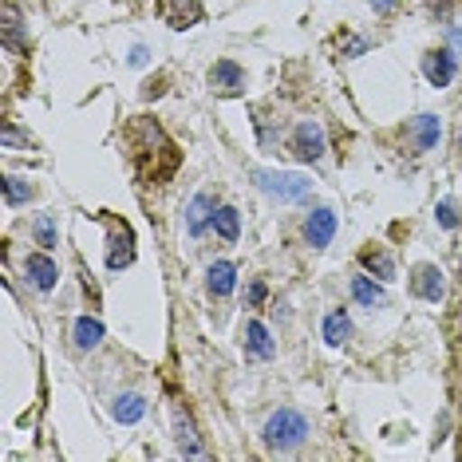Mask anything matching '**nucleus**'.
<instances>
[{"label":"nucleus","instance_id":"1","mask_svg":"<svg viewBox=\"0 0 462 462\" xmlns=\"http://www.w3.org/2000/svg\"><path fill=\"white\" fill-rule=\"evenodd\" d=\"M261 435H265L269 450H292V447L304 443V435H309V419L300 411H292V407H281V411L269 415V423Z\"/></svg>","mask_w":462,"mask_h":462},{"label":"nucleus","instance_id":"2","mask_svg":"<svg viewBox=\"0 0 462 462\" xmlns=\"http://www.w3.org/2000/svg\"><path fill=\"white\" fill-rule=\"evenodd\" d=\"M254 182L277 202H304L312 190L309 174H289V171H254Z\"/></svg>","mask_w":462,"mask_h":462},{"label":"nucleus","instance_id":"3","mask_svg":"<svg viewBox=\"0 0 462 462\" xmlns=\"http://www.w3.org/2000/svg\"><path fill=\"white\" fill-rule=\"evenodd\" d=\"M292 151H297L300 162H320L324 151H328V143H324V127L312 119L297 123V131H292Z\"/></svg>","mask_w":462,"mask_h":462},{"label":"nucleus","instance_id":"4","mask_svg":"<svg viewBox=\"0 0 462 462\" xmlns=\"http://www.w3.org/2000/svg\"><path fill=\"white\" fill-rule=\"evenodd\" d=\"M423 76H427L430 88H450V79H455V51L450 48L427 51L423 56Z\"/></svg>","mask_w":462,"mask_h":462},{"label":"nucleus","instance_id":"5","mask_svg":"<svg viewBox=\"0 0 462 462\" xmlns=\"http://www.w3.org/2000/svg\"><path fill=\"white\" fill-rule=\"evenodd\" d=\"M336 237V214L332 209H312L309 217H304V241H309L312 249H324L328 241Z\"/></svg>","mask_w":462,"mask_h":462},{"label":"nucleus","instance_id":"6","mask_svg":"<svg viewBox=\"0 0 462 462\" xmlns=\"http://www.w3.org/2000/svg\"><path fill=\"white\" fill-rule=\"evenodd\" d=\"M209 88L222 91V96H237V91L245 88V71H241L234 60H217V64L209 68Z\"/></svg>","mask_w":462,"mask_h":462},{"label":"nucleus","instance_id":"7","mask_svg":"<svg viewBox=\"0 0 462 462\" xmlns=\"http://www.w3.org/2000/svg\"><path fill=\"white\" fill-rule=\"evenodd\" d=\"M24 273H28V281H32V285H36L40 292H51V289H56L60 269H56V261H51L48 254H28Z\"/></svg>","mask_w":462,"mask_h":462},{"label":"nucleus","instance_id":"8","mask_svg":"<svg viewBox=\"0 0 462 462\" xmlns=\"http://www.w3.org/2000/svg\"><path fill=\"white\" fill-rule=\"evenodd\" d=\"M411 289H415L423 300L439 304V300H443V292H447V285H443V273H439L435 265H419V269H415V277H411Z\"/></svg>","mask_w":462,"mask_h":462},{"label":"nucleus","instance_id":"9","mask_svg":"<svg viewBox=\"0 0 462 462\" xmlns=\"http://www.w3.org/2000/svg\"><path fill=\"white\" fill-rule=\"evenodd\" d=\"M237 285V269H234V261H214V265L206 269V289H209V297H229Z\"/></svg>","mask_w":462,"mask_h":462},{"label":"nucleus","instance_id":"10","mask_svg":"<svg viewBox=\"0 0 462 462\" xmlns=\"http://www.w3.org/2000/svg\"><path fill=\"white\" fill-rule=\"evenodd\" d=\"M214 214H217V206H214V198L209 194H194L190 198V206H186V226H190V234H206V226H214Z\"/></svg>","mask_w":462,"mask_h":462},{"label":"nucleus","instance_id":"11","mask_svg":"<svg viewBox=\"0 0 462 462\" xmlns=\"http://www.w3.org/2000/svg\"><path fill=\"white\" fill-rule=\"evenodd\" d=\"M198 20H202V5H198V0H171V8H166V24H171L174 32H186Z\"/></svg>","mask_w":462,"mask_h":462},{"label":"nucleus","instance_id":"12","mask_svg":"<svg viewBox=\"0 0 462 462\" xmlns=\"http://www.w3.org/2000/svg\"><path fill=\"white\" fill-rule=\"evenodd\" d=\"M111 415L119 419V423H139V419L146 415V399L139 392H123V395H115V403H111Z\"/></svg>","mask_w":462,"mask_h":462},{"label":"nucleus","instance_id":"13","mask_svg":"<svg viewBox=\"0 0 462 462\" xmlns=\"http://www.w3.org/2000/svg\"><path fill=\"white\" fill-rule=\"evenodd\" d=\"M71 340H76L79 352H91L103 344V324L96 317H76V324H71Z\"/></svg>","mask_w":462,"mask_h":462},{"label":"nucleus","instance_id":"14","mask_svg":"<svg viewBox=\"0 0 462 462\" xmlns=\"http://www.w3.org/2000/svg\"><path fill=\"white\" fill-rule=\"evenodd\" d=\"M245 348H249V356H257V360H273V336L261 320L245 324Z\"/></svg>","mask_w":462,"mask_h":462},{"label":"nucleus","instance_id":"15","mask_svg":"<svg viewBox=\"0 0 462 462\" xmlns=\"http://www.w3.org/2000/svg\"><path fill=\"white\" fill-rule=\"evenodd\" d=\"M174 430H178V450H182V455H190V458H202L206 455L202 443H198V435H194V423L182 411L174 415Z\"/></svg>","mask_w":462,"mask_h":462},{"label":"nucleus","instance_id":"16","mask_svg":"<svg viewBox=\"0 0 462 462\" xmlns=\"http://www.w3.org/2000/svg\"><path fill=\"white\" fill-rule=\"evenodd\" d=\"M348 332H352V320H348V312L344 309H336L324 317V340L332 344V348H340L344 340H348Z\"/></svg>","mask_w":462,"mask_h":462},{"label":"nucleus","instance_id":"17","mask_svg":"<svg viewBox=\"0 0 462 462\" xmlns=\"http://www.w3.org/2000/svg\"><path fill=\"white\" fill-rule=\"evenodd\" d=\"M352 297L360 300L364 309H375V304H383V300H387V297H383V289L375 285L372 277H364V273H360V277H352Z\"/></svg>","mask_w":462,"mask_h":462},{"label":"nucleus","instance_id":"18","mask_svg":"<svg viewBox=\"0 0 462 462\" xmlns=\"http://www.w3.org/2000/svg\"><path fill=\"white\" fill-rule=\"evenodd\" d=\"M411 131H415V143H419V151H430V146L439 143V131H443V127H439V115H419Z\"/></svg>","mask_w":462,"mask_h":462},{"label":"nucleus","instance_id":"19","mask_svg":"<svg viewBox=\"0 0 462 462\" xmlns=\"http://www.w3.org/2000/svg\"><path fill=\"white\" fill-rule=\"evenodd\" d=\"M214 229H217V237H226V241H237L241 237V214L234 206H222L214 214Z\"/></svg>","mask_w":462,"mask_h":462},{"label":"nucleus","instance_id":"20","mask_svg":"<svg viewBox=\"0 0 462 462\" xmlns=\"http://www.w3.org/2000/svg\"><path fill=\"white\" fill-rule=\"evenodd\" d=\"M131 261H134V249H131V234H127V229H123V237H119V234L111 237V254H107V265H111V269H127Z\"/></svg>","mask_w":462,"mask_h":462},{"label":"nucleus","instance_id":"21","mask_svg":"<svg viewBox=\"0 0 462 462\" xmlns=\"http://www.w3.org/2000/svg\"><path fill=\"white\" fill-rule=\"evenodd\" d=\"M5 48L8 51H24L28 44L20 40V8L16 5H5Z\"/></svg>","mask_w":462,"mask_h":462},{"label":"nucleus","instance_id":"22","mask_svg":"<svg viewBox=\"0 0 462 462\" xmlns=\"http://www.w3.org/2000/svg\"><path fill=\"white\" fill-rule=\"evenodd\" d=\"M28 198H32V186H28L24 178L8 174V178H5V202H8V206H20V202H28Z\"/></svg>","mask_w":462,"mask_h":462},{"label":"nucleus","instance_id":"23","mask_svg":"<svg viewBox=\"0 0 462 462\" xmlns=\"http://www.w3.org/2000/svg\"><path fill=\"white\" fill-rule=\"evenodd\" d=\"M364 269L375 273L380 281H392L395 277V261L387 257V254H364Z\"/></svg>","mask_w":462,"mask_h":462},{"label":"nucleus","instance_id":"24","mask_svg":"<svg viewBox=\"0 0 462 462\" xmlns=\"http://www.w3.org/2000/svg\"><path fill=\"white\" fill-rule=\"evenodd\" d=\"M0 146H5V151H16V146H32V134H24L16 127V123H5V127H0Z\"/></svg>","mask_w":462,"mask_h":462},{"label":"nucleus","instance_id":"25","mask_svg":"<svg viewBox=\"0 0 462 462\" xmlns=\"http://www.w3.org/2000/svg\"><path fill=\"white\" fill-rule=\"evenodd\" d=\"M36 237H40V245H44V249L56 245V222H51L48 214H40V217H36Z\"/></svg>","mask_w":462,"mask_h":462},{"label":"nucleus","instance_id":"26","mask_svg":"<svg viewBox=\"0 0 462 462\" xmlns=\"http://www.w3.org/2000/svg\"><path fill=\"white\" fill-rule=\"evenodd\" d=\"M435 214H439V226H443V229H455L458 226V206L450 202V198H447V202H439Z\"/></svg>","mask_w":462,"mask_h":462},{"label":"nucleus","instance_id":"27","mask_svg":"<svg viewBox=\"0 0 462 462\" xmlns=\"http://www.w3.org/2000/svg\"><path fill=\"white\" fill-rule=\"evenodd\" d=\"M261 300H265V285H261V281H254V285L245 289V304H254V309H257Z\"/></svg>","mask_w":462,"mask_h":462},{"label":"nucleus","instance_id":"28","mask_svg":"<svg viewBox=\"0 0 462 462\" xmlns=\"http://www.w3.org/2000/svg\"><path fill=\"white\" fill-rule=\"evenodd\" d=\"M372 8H375V16H392L399 8V0H372Z\"/></svg>","mask_w":462,"mask_h":462},{"label":"nucleus","instance_id":"29","mask_svg":"<svg viewBox=\"0 0 462 462\" xmlns=\"http://www.w3.org/2000/svg\"><path fill=\"white\" fill-rule=\"evenodd\" d=\"M447 48L455 51V56H462V28H450L447 32Z\"/></svg>","mask_w":462,"mask_h":462},{"label":"nucleus","instance_id":"30","mask_svg":"<svg viewBox=\"0 0 462 462\" xmlns=\"http://www.w3.org/2000/svg\"><path fill=\"white\" fill-rule=\"evenodd\" d=\"M131 64H134V68H143V64H146V48H143V44H139V48H131Z\"/></svg>","mask_w":462,"mask_h":462},{"label":"nucleus","instance_id":"31","mask_svg":"<svg viewBox=\"0 0 462 462\" xmlns=\"http://www.w3.org/2000/svg\"><path fill=\"white\" fill-rule=\"evenodd\" d=\"M364 48H367V44H364V40H356V36H352V40H348V51H344V56H360V51H364Z\"/></svg>","mask_w":462,"mask_h":462},{"label":"nucleus","instance_id":"32","mask_svg":"<svg viewBox=\"0 0 462 462\" xmlns=\"http://www.w3.org/2000/svg\"><path fill=\"white\" fill-rule=\"evenodd\" d=\"M458 146H462V134H458Z\"/></svg>","mask_w":462,"mask_h":462}]
</instances>
